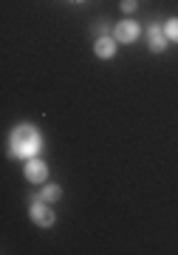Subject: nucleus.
Segmentation results:
<instances>
[{
	"instance_id": "obj_5",
	"label": "nucleus",
	"mask_w": 178,
	"mask_h": 255,
	"mask_svg": "<svg viewBox=\"0 0 178 255\" xmlns=\"http://www.w3.org/2000/svg\"><path fill=\"white\" fill-rule=\"evenodd\" d=\"M147 40H150V51H153V54H161V51L167 48V43H170V37H167V31H164V26H150Z\"/></svg>"
},
{
	"instance_id": "obj_8",
	"label": "nucleus",
	"mask_w": 178,
	"mask_h": 255,
	"mask_svg": "<svg viewBox=\"0 0 178 255\" xmlns=\"http://www.w3.org/2000/svg\"><path fill=\"white\" fill-rule=\"evenodd\" d=\"M164 31H167L170 43H178V17L167 20V23H164Z\"/></svg>"
},
{
	"instance_id": "obj_6",
	"label": "nucleus",
	"mask_w": 178,
	"mask_h": 255,
	"mask_svg": "<svg viewBox=\"0 0 178 255\" xmlns=\"http://www.w3.org/2000/svg\"><path fill=\"white\" fill-rule=\"evenodd\" d=\"M116 43H119V40H116V37H99L96 40V46H93V51H96V57L99 60H110V57L116 54Z\"/></svg>"
},
{
	"instance_id": "obj_4",
	"label": "nucleus",
	"mask_w": 178,
	"mask_h": 255,
	"mask_svg": "<svg viewBox=\"0 0 178 255\" xmlns=\"http://www.w3.org/2000/svg\"><path fill=\"white\" fill-rule=\"evenodd\" d=\"M139 34H142V28H139V23H133V20H125V23H116L113 37L119 40V43H136V40H139Z\"/></svg>"
},
{
	"instance_id": "obj_9",
	"label": "nucleus",
	"mask_w": 178,
	"mask_h": 255,
	"mask_svg": "<svg viewBox=\"0 0 178 255\" xmlns=\"http://www.w3.org/2000/svg\"><path fill=\"white\" fill-rule=\"evenodd\" d=\"M136 6H139L136 0H122V11H127V14H130V11H136Z\"/></svg>"
},
{
	"instance_id": "obj_10",
	"label": "nucleus",
	"mask_w": 178,
	"mask_h": 255,
	"mask_svg": "<svg viewBox=\"0 0 178 255\" xmlns=\"http://www.w3.org/2000/svg\"><path fill=\"white\" fill-rule=\"evenodd\" d=\"M71 3H82V0H71Z\"/></svg>"
},
{
	"instance_id": "obj_7",
	"label": "nucleus",
	"mask_w": 178,
	"mask_h": 255,
	"mask_svg": "<svg viewBox=\"0 0 178 255\" xmlns=\"http://www.w3.org/2000/svg\"><path fill=\"white\" fill-rule=\"evenodd\" d=\"M40 199L48 201V204H54V201H60V199H63V190H60L57 184H45L43 193H40Z\"/></svg>"
},
{
	"instance_id": "obj_2",
	"label": "nucleus",
	"mask_w": 178,
	"mask_h": 255,
	"mask_svg": "<svg viewBox=\"0 0 178 255\" xmlns=\"http://www.w3.org/2000/svg\"><path fill=\"white\" fill-rule=\"evenodd\" d=\"M28 216H31V221H34L37 227H54V221H57V216H54V210L48 207V201L43 199H34V204H31V210H28Z\"/></svg>"
},
{
	"instance_id": "obj_1",
	"label": "nucleus",
	"mask_w": 178,
	"mask_h": 255,
	"mask_svg": "<svg viewBox=\"0 0 178 255\" xmlns=\"http://www.w3.org/2000/svg\"><path fill=\"white\" fill-rule=\"evenodd\" d=\"M40 147H43V136L34 125L23 122L11 130V156L14 159H34L40 153Z\"/></svg>"
},
{
	"instance_id": "obj_3",
	"label": "nucleus",
	"mask_w": 178,
	"mask_h": 255,
	"mask_svg": "<svg viewBox=\"0 0 178 255\" xmlns=\"http://www.w3.org/2000/svg\"><path fill=\"white\" fill-rule=\"evenodd\" d=\"M23 173H26V179L31 184H43L45 179H48V164L43 162V159H26V167H23Z\"/></svg>"
}]
</instances>
